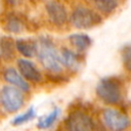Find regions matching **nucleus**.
<instances>
[{
	"mask_svg": "<svg viewBox=\"0 0 131 131\" xmlns=\"http://www.w3.org/2000/svg\"><path fill=\"white\" fill-rule=\"evenodd\" d=\"M21 1H23V0H6V2H7V3H9V4H10V5H12V6L18 5Z\"/></svg>",
	"mask_w": 131,
	"mask_h": 131,
	"instance_id": "obj_19",
	"label": "nucleus"
},
{
	"mask_svg": "<svg viewBox=\"0 0 131 131\" xmlns=\"http://www.w3.org/2000/svg\"><path fill=\"white\" fill-rule=\"evenodd\" d=\"M37 56L46 70L52 73L61 72L62 64L59 60V53L50 39L45 37L39 39L37 42Z\"/></svg>",
	"mask_w": 131,
	"mask_h": 131,
	"instance_id": "obj_1",
	"label": "nucleus"
},
{
	"mask_svg": "<svg viewBox=\"0 0 131 131\" xmlns=\"http://www.w3.org/2000/svg\"><path fill=\"white\" fill-rule=\"evenodd\" d=\"M59 114H60V110L58 107L53 108V111L51 113H49L48 115L42 117L39 120V122L37 124V127L39 129H48V128H50L56 122V120L58 119Z\"/></svg>",
	"mask_w": 131,
	"mask_h": 131,
	"instance_id": "obj_13",
	"label": "nucleus"
},
{
	"mask_svg": "<svg viewBox=\"0 0 131 131\" xmlns=\"http://www.w3.org/2000/svg\"><path fill=\"white\" fill-rule=\"evenodd\" d=\"M122 57H123V62L125 68L128 71H131V45L127 46L122 53Z\"/></svg>",
	"mask_w": 131,
	"mask_h": 131,
	"instance_id": "obj_18",
	"label": "nucleus"
},
{
	"mask_svg": "<svg viewBox=\"0 0 131 131\" xmlns=\"http://www.w3.org/2000/svg\"><path fill=\"white\" fill-rule=\"evenodd\" d=\"M15 47L17 51L25 57H32L37 54V42L32 40L19 39L15 42Z\"/></svg>",
	"mask_w": 131,
	"mask_h": 131,
	"instance_id": "obj_11",
	"label": "nucleus"
},
{
	"mask_svg": "<svg viewBox=\"0 0 131 131\" xmlns=\"http://www.w3.org/2000/svg\"><path fill=\"white\" fill-rule=\"evenodd\" d=\"M11 43L7 39H0V58H7L11 54Z\"/></svg>",
	"mask_w": 131,
	"mask_h": 131,
	"instance_id": "obj_17",
	"label": "nucleus"
},
{
	"mask_svg": "<svg viewBox=\"0 0 131 131\" xmlns=\"http://www.w3.org/2000/svg\"><path fill=\"white\" fill-rule=\"evenodd\" d=\"M17 68L24 78H26L29 81L32 82H40L42 79L41 73L38 71V69L35 67L33 62H31L28 59L21 58L17 60Z\"/></svg>",
	"mask_w": 131,
	"mask_h": 131,
	"instance_id": "obj_8",
	"label": "nucleus"
},
{
	"mask_svg": "<svg viewBox=\"0 0 131 131\" xmlns=\"http://www.w3.org/2000/svg\"><path fill=\"white\" fill-rule=\"evenodd\" d=\"M96 93L101 100L108 104L118 103L121 99V88L119 83L112 78L102 79L96 87Z\"/></svg>",
	"mask_w": 131,
	"mask_h": 131,
	"instance_id": "obj_3",
	"label": "nucleus"
},
{
	"mask_svg": "<svg viewBox=\"0 0 131 131\" xmlns=\"http://www.w3.org/2000/svg\"><path fill=\"white\" fill-rule=\"evenodd\" d=\"M6 28L9 32L11 33H19L21 30H23V24L21 21L15 17V16H11L8 18L7 20V25H6Z\"/></svg>",
	"mask_w": 131,
	"mask_h": 131,
	"instance_id": "obj_16",
	"label": "nucleus"
},
{
	"mask_svg": "<svg viewBox=\"0 0 131 131\" xmlns=\"http://www.w3.org/2000/svg\"><path fill=\"white\" fill-rule=\"evenodd\" d=\"M102 119L105 126L111 131H123L130 125L129 118L118 110L106 108L102 113Z\"/></svg>",
	"mask_w": 131,
	"mask_h": 131,
	"instance_id": "obj_5",
	"label": "nucleus"
},
{
	"mask_svg": "<svg viewBox=\"0 0 131 131\" xmlns=\"http://www.w3.org/2000/svg\"><path fill=\"white\" fill-rule=\"evenodd\" d=\"M70 41L79 51H84L91 45V39L85 34H73L70 36Z\"/></svg>",
	"mask_w": 131,
	"mask_h": 131,
	"instance_id": "obj_12",
	"label": "nucleus"
},
{
	"mask_svg": "<svg viewBox=\"0 0 131 131\" xmlns=\"http://www.w3.org/2000/svg\"><path fill=\"white\" fill-rule=\"evenodd\" d=\"M35 114H36V113H35V110H34V107L32 106V107H30L26 113L16 116V117L12 120V124H13V125H21V124H25V123L31 121V120L35 117Z\"/></svg>",
	"mask_w": 131,
	"mask_h": 131,
	"instance_id": "obj_15",
	"label": "nucleus"
},
{
	"mask_svg": "<svg viewBox=\"0 0 131 131\" xmlns=\"http://www.w3.org/2000/svg\"><path fill=\"white\" fill-rule=\"evenodd\" d=\"M71 21L78 29H90L101 21V17L93 10L86 7H77L72 15Z\"/></svg>",
	"mask_w": 131,
	"mask_h": 131,
	"instance_id": "obj_4",
	"label": "nucleus"
},
{
	"mask_svg": "<svg viewBox=\"0 0 131 131\" xmlns=\"http://www.w3.org/2000/svg\"><path fill=\"white\" fill-rule=\"evenodd\" d=\"M46 11L50 20L57 26H61L66 23L68 14L66 8L57 1H49L46 4Z\"/></svg>",
	"mask_w": 131,
	"mask_h": 131,
	"instance_id": "obj_7",
	"label": "nucleus"
},
{
	"mask_svg": "<svg viewBox=\"0 0 131 131\" xmlns=\"http://www.w3.org/2000/svg\"><path fill=\"white\" fill-rule=\"evenodd\" d=\"M59 60L62 66H66L67 68L72 69V70H76L80 66L78 55L72 50L67 49V48L61 49V51L59 52Z\"/></svg>",
	"mask_w": 131,
	"mask_h": 131,
	"instance_id": "obj_10",
	"label": "nucleus"
},
{
	"mask_svg": "<svg viewBox=\"0 0 131 131\" xmlns=\"http://www.w3.org/2000/svg\"><path fill=\"white\" fill-rule=\"evenodd\" d=\"M94 5L97 7L98 10L108 13L114 11L118 4H119V0H91Z\"/></svg>",
	"mask_w": 131,
	"mask_h": 131,
	"instance_id": "obj_14",
	"label": "nucleus"
},
{
	"mask_svg": "<svg viewBox=\"0 0 131 131\" xmlns=\"http://www.w3.org/2000/svg\"><path fill=\"white\" fill-rule=\"evenodd\" d=\"M4 79L10 83L12 86H15L17 88H19L20 90L24 91H29L30 86L28 84V82H26L25 78L21 76V74H18L16 72V70L14 69H7L4 72Z\"/></svg>",
	"mask_w": 131,
	"mask_h": 131,
	"instance_id": "obj_9",
	"label": "nucleus"
},
{
	"mask_svg": "<svg viewBox=\"0 0 131 131\" xmlns=\"http://www.w3.org/2000/svg\"><path fill=\"white\" fill-rule=\"evenodd\" d=\"M66 126L68 131H93L94 122L93 120L83 112L75 111L69 115Z\"/></svg>",
	"mask_w": 131,
	"mask_h": 131,
	"instance_id": "obj_6",
	"label": "nucleus"
},
{
	"mask_svg": "<svg viewBox=\"0 0 131 131\" xmlns=\"http://www.w3.org/2000/svg\"><path fill=\"white\" fill-rule=\"evenodd\" d=\"M0 103L8 113L17 112L24 104V95L15 86H4L0 91Z\"/></svg>",
	"mask_w": 131,
	"mask_h": 131,
	"instance_id": "obj_2",
	"label": "nucleus"
}]
</instances>
